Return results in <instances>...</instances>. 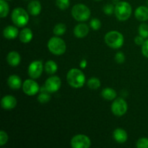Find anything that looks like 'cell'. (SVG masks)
Instances as JSON below:
<instances>
[{"label": "cell", "instance_id": "obj_28", "mask_svg": "<svg viewBox=\"0 0 148 148\" xmlns=\"http://www.w3.org/2000/svg\"><path fill=\"white\" fill-rule=\"evenodd\" d=\"M139 34L144 38H148V25L146 23H142L139 27Z\"/></svg>", "mask_w": 148, "mask_h": 148}, {"label": "cell", "instance_id": "obj_11", "mask_svg": "<svg viewBox=\"0 0 148 148\" xmlns=\"http://www.w3.org/2000/svg\"><path fill=\"white\" fill-rule=\"evenodd\" d=\"M62 81L58 76L50 77L45 82V87L50 93L56 92L60 89Z\"/></svg>", "mask_w": 148, "mask_h": 148}, {"label": "cell", "instance_id": "obj_38", "mask_svg": "<svg viewBox=\"0 0 148 148\" xmlns=\"http://www.w3.org/2000/svg\"><path fill=\"white\" fill-rule=\"evenodd\" d=\"M95 1H102V0H95Z\"/></svg>", "mask_w": 148, "mask_h": 148}, {"label": "cell", "instance_id": "obj_18", "mask_svg": "<svg viewBox=\"0 0 148 148\" xmlns=\"http://www.w3.org/2000/svg\"><path fill=\"white\" fill-rule=\"evenodd\" d=\"M134 15L139 21H147L148 20V7L145 6H140L137 7L134 12Z\"/></svg>", "mask_w": 148, "mask_h": 148}, {"label": "cell", "instance_id": "obj_19", "mask_svg": "<svg viewBox=\"0 0 148 148\" xmlns=\"http://www.w3.org/2000/svg\"><path fill=\"white\" fill-rule=\"evenodd\" d=\"M21 57L17 51H10L7 56V62L10 66H17L20 64Z\"/></svg>", "mask_w": 148, "mask_h": 148}, {"label": "cell", "instance_id": "obj_30", "mask_svg": "<svg viewBox=\"0 0 148 148\" xmlns=\"http://www.w3.org/2000/svg\"><path fill=\"white\" fill-rule=\"evenodd\" d=\"M90 25L91 28L94 30H98L101 28V23L100 20L97 18H93L90 23Z\"/></svg>", "mask_w": 148, "mask_h": 148}, {"label": "cell", "instance_id": "obj_16", "mask_svg": "<svg viewBox=\"0 0 148 148\" xmlns=\"http://www.w3.org/2000/svg\"><path fill=\"white\" fill-rule=\"evenodd\" d=\"M19 30L17 27L12 25H8L3 30V36L8 40H13L16 38L19 35Z\"/></svg>", "mask_w": 148, "mask_h": 148}, {"label": "cell", "instance_id": "obj_31", "mask_svg": "<svg viewBox=\"0 0 148 148\" xmlns=\"http://www.w3.org/2000/svg\"><path fill=\"white\" fill-rule=\"evenodd\" d=\"M115 7L111 4H107L103 7V12L107 15H111L114 12Z\"/></svg>", "mask_w": 148, "mask_h": 148}, {"label": "cell", "instance_id": "obj_17", "mask_svg": "<svg viewBox=\"0 0 148 148\" xmlns=\"http://www.w3.org/2000/svg\"><path fill=\"white\" fill-rule=\"evenodd\" d=\"M7 84L9 87L12 90H18L23 87V82L19 76L16 75H12L7 79Z\"/></svg>", "mask_w": 148, "mask_h": 148}, {"label": "cell", "instance_id": "obj_14", "mask_svg": "<svg viewBox=\"0 0 148 148\" xmlns=\"http://www.w3.org/2000/svg\"><path fill=\"white\" fill-rule=\"evenodd\" d=\"M27 12L33 16H37L41 12V4L38 0H32L27 5Z\"/></svg>", "mask_w": 148, "mask_h": 148}, {"label": "cell", "instance_id": "obj_36", "mask_svg": "<svg viewBox=\"0 0 148 148\" xmlns=\"http://www.w3.org/2000/svg\"><path fill=\"white\" fill-rule=\"evenodd\" d=\"M87 64H88V63H87L86 59H82L80 63H79V66L81 67V69H85L86 67Z\"/></svg>", "mask_w": 148, "mask_h": 148}, {"label": "cell", "instance_id": "obj_20", "mask_svg": "<svg viewBox=\"0 0 148 148\" xmlns=\"http://www.w3.org/2000/svg\"><path fill=\"white\" fill-rule=\"evenodd\" d=\"M33 32L28 27L23 28L19 33V38H20V41L23 43H27L30 42L33 39Z\"/></svg>", "mask_w": 148, "mask_h": 148}, {"label": "cell", "instance_id": "obj_6", "mask_svg": "<svg viewBox=\"0 0 148 148\" xmlns=\"http://www.w3.org/2000/svg\"><path fill=\"white\" fill-rule=\"evenodd\" d=\"M49 51L56 56H61L66 51V46L64 40L59 37H52L48 42Z\"/></svg>", "mask_w": 148, "mask_h": 148}, {"label": "cell", "instance_id": "obj_10", "mask_svg": "<svg viewBox=\"0 0 148 148\" xmlns=\"http://www.w3.org/2000/svg\"><path fill=\"white\" fill-rule=\"evenodd\" d=\"M23 90L26 95L33 96L36 95L40 91V86L34 79H26L23 84Z\"/></svg>", "mask_w": 148, "mask_h": 148}, {"label": "cell", "instance_id": "obj_34", "mask_svg": "<svg viewBox=\"0 0 148 148\" xmlns=\"http://www.w3.org/2000/svg\"><path fill=\"white\" fill-rule=\"evenodd\" d=\"M142 53L143 56L148 58V39L145 41V43L142 46Z\"/></svg>", "mask_w": 148, "mask_h": 148}, {"label": "cell", "instance_id": "obj_5", "mask_svg": "<svg viewBox=\"0 0 148 148\" xmlns=\"http://www.w3.org/2000/svg\"><path fill=\"white\" fill-rule=\"evenodd\" d=\"M91 14L90 10L83 4H77L72 9V15L78 22H85L90 18Z\"/></svg>", "mask_w": 148, "mask_h": 148}, {"label": "cell", "instance_id": "obj_25", "mask_svg": "<svg viewBox=\"0 0 148 148\" xmlns=\"http://www.w3.org/2000/svg\"><path fill=\"white\" fill-rule=\"evenodd\" d=\"M88 88L91 90H97L101 87V81L97 77H91L87 82Z\"/></svg>", "mask_w": 148, "mask_h": 148}, {"label": "cell", "instance_id": "obj_41", "mask_svg": "<svg viewBox=\"0 0 148 148\" xmlns=\"http://www.w3.org/2000/svg\"><path fill=\"white\" fill-rule=\"evenodd\" d=\"M25 1H27V0H25Z\"/></svg>", "mask_w": 148, "mask_h": 148}, {"label": "cell", "instance_id": "obj_4", "mask_svg": "<svg viewBox=\"0 0 148 148\" xmlns=\"http://www.w3.org/2000/svg\"><path fill=\"white\" fill-rule=\"evenodd\" d=\"M11 18L15 26L20 27L25 26L29 21L28 13L22 7H16L12 10Z\"/></svg>", "mask_w": 148, "mask_h": 148}, {"label": "cell", "instance_id": "obj_12", "mask_svg": "<svg viewBox=\"0 0 148 148\" xmlns=\"http://www.w3.org/2000/svg\"><path fill=\"white\" fill-rule=\"evenodd\" d=\"M17 101L14 96L10 95H5L2 98L1 101V108L4 110L14 109L16 107Z\"/></svg>", "mask_w": 148, "mask_h": 148}, {"label": "cell", "instance_id": "obj_33", "mask_svg": "<svg viewBox=\"0 0 148 148\" xmlns=\"http://www.w3.org/2000/svg\"><path fill=\"white\" fill-rule=\"evenodd\" d=\"M8 141V135L4 131L0 132V146H3Z\"/></svg>", "mask_w": 148, "mask_h": 148}, {"label": "cell", "instance_id": "obj_24", "mask_svg": "<svg viewBox=\"0 0 148 148\" xmlns=\"http://www.w3.org/2000/svg\"><path fill=\"white\" fill-rule=\"evenodd\" d=\"M10 12V7L6 0H0V17H6Z\"/></svg>", "mask_w": 148, "mask_h": 148}, {"label": "cell", "instance_id": "obj_22", "mask_svg": "<svg viewBox=\"0 0 148 148\" xmlns=\"http://www.w3.org/2000/svg\"><path fill=\"white\" fill-rule=\"evenodd\" d=\"M101 95L104 99L107 101H113L116 98V92L114 89L111 88H104L101 92Z\"/></svg>", "mask_w": 148, "mask_h": 148}, {"label": "cell", "instance_id": "obj_7", "mask_svg": "<svg viewBox=\"0 0 148 148\" xmlns=\"http://www.w3.org/2000/svg\"><path fill=\"white\" fill-rule=\"evenodd\" d=\"M128 105L124 99L121 98L114 99L111 105V111L116 116H122L127 113Z\"/></svg>", "mask_w": 148, "mask_h": 148}, {"label": "cell", "instance_id": "obj_8", "mask_svg": "<svg viewBox=\"0 0 148 148\" xmlns=\"http://www.w3.org/2000/svg\"><path fill=\"white\" fill-rule=\"evenodd\" d=\"M71 145L73 148H89L91 145V141L87 135L77 134L71 140Z\"/></svg>", "mask_w": 148, "mask_h": 148}, {"label": "cell", "instance_id": "obj_13", "mask_svg": "<svg viewBox=\"0 0 148 148\" xmlns=\"http://www.w3.org/2000/svg\"><path fill=\"white\" fill-rule=\"evenodd\" d=\"M89 33V27L85 23H79L74 28V35L78 38H82L88 36Z\"/></svg>", "mask_w": 148, "mask_h": 148}, {"label": "cell", "instance_id": "obj_1", "mask_svg": "<svg viewBox=\"0 0 148 148\" xmlns=\"http://www.w3.org/2000/svg\"><path fill=\"white\" fill-rule=\"evenodd\" d=\"M68 84L74 88H80L85 83V76L83 72L79 69H70L66 75Z\"/></svg>", "mask_w": 148, "mask_h": 148}, {"label": "cell", "instance_id": "obj_40", "mask_svg": "<svg viewBox=\"0 0 148 148\" xmlns=\"http://www.w3.org/2000/svg\"><path fill=\"white\" fill-rule=\"evenodd\" d=\"M6 1H11V0H6Z\"/></svg>", "mask_w": 148, "mask_h": 148}, {"label": "cell", "instance_id": "obj_2", "mask_svg": "<svg viewBox=\"0 0 148 148\" xmlns=\"http://www.w3.org/2000/svg\"><path fill=\"white\" fill-rule=\"evenodd\" d=\"M106 43L107 46L111 49H118L123 46L124 42V38L123 35L120 32L116 30H111L106 34L104 38Z\"/></svg>", "mask_w": 148, "mask_h": 148}, {"label": "cell", "instance_id": "obj_35", "mask_svg": "<svg viewBox=\"0 0 148 148\" xmlns=\"http://www.w3.org/2000/svg\"><path fill=\"white\" fill-rule=\"evenodd\" d=\"M145 38L143 37H142L141 36H137V37H135V38H134V42H135V43L137 45H138V46H143V43H145Z\"/></svg>", "mask_w": 148, "mask_h": 148}, {"label": "cell", "instance_id": "obj_26", "mask_svg": "<svg viewBox=\"0 0 148 148\" xmlns=\"http://www.w3.org/2000/svg\"><path fill=\"white\" fill-rule=\"evenodd\" d=\"M66 27L65 25V24H64V23H58L53 27V32L54 33V35L59 36L64 34L66 33Z\"/></svg>", "mask_w": 148, "mask_h": 148}, {"label": "cell", "instance_id": "obj_37", "mask_svg": "<svg viewBox=\"0 0 148 148\" xmlns=\"http://www.w3.org/2000/svg\"><path fill=\"white\" fill-rule=\"evenodd\" d=\"M113 1H114V2H119V0H112Z\"/></svg>", "mask_w": 148, "mask_h": 148}, {"label": "cell", "instance_id": "obj_21", "mask_svg": "<svg viewBox=\"0 0 148 148\" xmlns=\"http://www.w3.org/2000/svg\"><path fill=\"white\" fill-rule=\"evenodd\" d=\"M40 94L38 96V101L40 103H49L51 100L50 92L48 91L46 88L44 86L41 87L40 88Z\"/></svg>", "mask_w": 148, "mask_h": 148}, {"label": "cell", "instance_id": "obj_3", "mask_svg": "<svg viewBox=\"0 0 148 148\" xmlns=\"http://www.w3.org/2000/svg\"><path fill=\"white\" fill-rule=\"evenodd\" d=\"M132 6L127 1H119L116 4L114 14L120 21H126L130 17L132 14Z\"/></svg>", "mask_w": 148, "mask_h": 148}, {"label": "cell", "instance_id": "obj_32", "mask_svg": "<svg viewBox=\"0 0 148 148\" xmlns=\"http://www.w3.org/2000/svg\"><path fill=\"white\" fill-rule=\"evenodd\" d=\"M125 55H124V53L119 51L118 53H116L115 55V61L116 63L118 64H123L124 62H125Z\"/></svg>", "mask_w": 148, "mask_h": 148}, {"label": "cell", "instance_id": "obj_15", "mask_svg": "<svg viewBox=\"0 0 148 148\" xmlns=\"http://www.w3.org/2000/svg\"><path fill=\"white\" fill-rule=\"evenodd\" d=\"M113 137L114 140L119 144H123L127 142L128 139V134L127 132L121 128H118L114 130L113 133Z\"/></svg>", "mask_w": 148, "mask_h": 148}, {"label": "cell", "instance_id": "obj_27", "mask_svg": "<svg viewBox=\"0 0 148 148\" xmlns=\"http://www.w3.org/2000/svg\"><path fill=\"white\" fill-rule=\"evenodd\" d=\"M56 7L61 10H65L70 5L69 0H56Z\"/></svg>", "mask_w": 148, "mask_h": 148}, {"label": "cell", "instance_id": "obj_39", "mask_svg": "<svg viewBox=\"0 0 148 148\" xmlns=\"http://www.w3.org/2000/svg\"><path fill=\"white\" fill-rule=\"evenodd\" d=\"M147 4L148 5V0H147Z\"/></svg>", "mask_w": 148, "mask_h": 148}, {"label": "cell", "instance_id": "obj_9", "mask_svg": "<svg viewBox=\"0 0 148 148\" xmlns=\"http://www.w3.org/2000/svg\"><path fill=\"white\" fill-rule=\"evenodd\" d=\"M43 65L41 61H33L30 64L27 69V73L32 79H38L42 75Z\"/></svg>", "mask_w": 148, "mask_h": 148}, {"label": "cell", "instance_id": "obj_23", "mask_svg": "<svg viewBox=\"0 0 148 148\" xmlns=\"http://www.w3.org/2000/svg\"><path fill=\"white\" fill-rule=\"evenodd\" d=\"M44 69L49 75H53L58 70V65L54 61L49 60L45 64Z\"/></svg>", "mask_w": 148, "mask_h": 148}, {"label": "cell", "instance_id": "obj_29", "mask_svg": "<svg viewBox=\"0 0 148 148\" xmlns=\"http://www.w3.org/2000/svg\"><path fill=\"white\" fill-rule=\"evenodd\" d=\"M136 147L137 148H148V139L145 137L139 139L136 143Z\"/></svg>", "mask_w": 148, "mask_h": 148}]
</instances>
